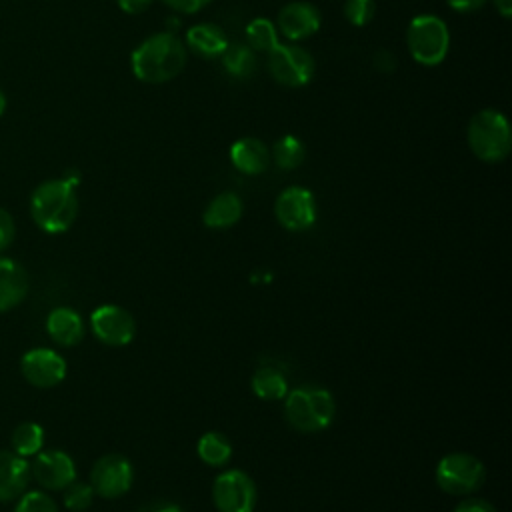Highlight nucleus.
Instances as JSON below:
<instances>
[{
    "mask_svg": "<svg viewBox=\"0 0 512 512\" xmlns=\"http://www.w3.org/2000/svg\"><path fill=\"white\" fill-rule=\"evenodd\" d=\"M78 182V172H66L62 178L46 180L34 188L30 214L38 228L48 234H62L74 224L78 216Z\"/></svg>",
    "mask_w": 512,
    "mask_h": 512,
    "instance_id": "nucleus-1",
    "label": "nucleus"
},
{
    "mask_svg": "<svg viewBox=\"0 0 512 512\" xmlns=\"http://www.w3.org/2000/svg\"><path fill=\"white\" fill-rule=\"evenodd\" d=\"M186 46L170 30L144 38L130 56L132 74L146 84H164L176 78L186 66Z\"/></svg>",
    "mask_w": 512,
    "mask_h": 512,
    "instance_id": "nucleus-2",
    "label": "nucleus"
},
{
    "mask_svg": "<svg viewBox=\"0 0 512 512\" xmlns=\"http://www.w3.org/2000/svg\"><path fill=\"white\" fill-rule=\"evenodd\" d=\"M284 416L298 432H322L336 416V402L330 390L316 384H304L288 390L284 396Z\"/></svg>",
    "mask_w": 512,
    "mask_h": 512,
    "instance_id": "nucleus-3",
    "label": "nucleus"
},
{
    "mask_svg": "<svg viewBox=\"0 0 512 512\" xmlns=\"http://www.w3.org/2000/svg\"><path fill=\"white\" fill-rule=\"evenodd\" d=\"M466 140L478 160L488 164L502 162L512 148L508 118L496 108H484L476 112L468 122Z\"/></svg>",
    "mask_w": 512,
    "mask_h": 512,
    "instance_id": "nucleus-4",
    "label": "nucleus"
},
{
    "mask_svg": "<svg viewBox=\"0 0 512 512\" xmlns=\"http://www.w3.org/2000/svg\"><path fill=\"white\" fill-rule=\"evenodd\" d=\"M406 46L422 66H438L444 62L450 50V30L446 22L436 14H418L406 28Z\"/></svg>",
    "mask_w": 512,
    "mask_h": 512,
    "instance_id": "nucleus-5",
    "label": "nucleus"
},
{
    "mask_svg": "<svg viewBox=\"0 0 512 512\" xmlns=\"http://www.w3.org/2000/svg\"><path fill=\"white\" fill-rule=\"evenodd\" d=\"M434 478L442 492L452 496H468L484 484L486 468L474 454L450 452L436 464Z\"/></svg>",
    "mask_w": 512,
    "mask_h": 512,
    "instance_id": "nucleus-6",
    "label": "nucleus"
},
{
    "mask_svg": "<svg viewBox=\"0 0 512 512\" xmlns=\"http://www.w3.org/2000/svg\"><path fill=\"white\" fill-rule=\"evenodd\" d=\"M268 72L278 84L300 88L314 78L316 62L312 54L298 44H278L268 52Z\"/></svg>",
    "mask_w": 512,
    "mask_h": 512,
    "instance_id": "nucleus-7",
    "label": "nucleus"
},
{
    "mask_svg": "<svg viewBox=\"0 0 512 512\" xmlns=\"http://www.w3.org/2000/svg\"><path fill=\"white\" fill-rule=\"evenodd\" d=\"M258 490L242 470L220 472L212 482V502L218 512H254Z\"/></svg>",
    "mask_w": 512,
    "mask_h": 512,
    "instance_id": "nucleus-8",
    "label": "nucleus"
},
{
    "mask_svg": "<svg viewBox=\"0 0 512 512\" xmlns=\"http://www.w3.org/2000/svg\"><path fill=\"white\" fill-rule=\"evenodd\" d=\"M316 198L304 186L284 188L274 202V216L288 232H304L316 222Z\"/></svg>",
    "mask_w": 512,
    "mask_h": 512,
    "instance_id": "nucleus-9",
    "label": "nucleus"
},
{
    "mask_svg": "<svg viewBox=\"0 0 512 512\" xmlns=\"http://www.w3.org/2000/svg\"><path fill=\"white\" fill-rule=\"evenodd\" d=\"M134 480V470L128 458L122 454L100 456L90 470V486L94 494L102 498L124 496Z\"/></svg>",
    "mask_w": 512,
    "mask_h": 512,
    "instance_id": "nucleus-10",
    "label": "nucleus"
},
{
    "mask_svg": "<svg viewBox=\"0 0 512 512\" xmlns=\"http://www.w3.org/2000/svg\"><path fill=\"white\" fill-rule=\"evenodd\" d=\"M90 328L94 336L108 346H126L136 336L134 316L116 304L98 306L90 316Z\"/></svg>",
    "mask_w": 512,
    "mask_h": 512,
    "instance_id": "nucleus-11",
    "label": "nucleus"
},
{
    "mask_svg": "<svg viewBox=\"0 0 512 512\" xmlns=\"http://www.w3.org/2000/svg\"><path fill=\"white\" fill-rule=\"evenodd\" d=\"M20 368L24 378L36 388H52L66 376L64 358L50 348L28 350L20 360Z\"/></svg>",
    "mask_w": 512,
    "mask_h": 512,
    "instance_id": "nucleus-12",
    "label": "nucleus"
},
{
    "mask_svg": "<svg viewBox=\"0 0 512 512\" xmlns=\"http://www.w3.org/2000/svg\"><path fill=\"white\" fill-rule=\"evenodd\" d=\"M320 24H322L320 10L308 0L288 2L280 8L276 16V30L292 42L310 38L314 32H318Z\"/></svg>",
    "mask_w": 512,
    "mask_h": 512,
    "instance_id": "nucleus-13",
    "label": "nucleus"
},
{
    "mask_svg": "<svg viewBox=\"0 0 512 512\" xmlns=\"http://www.w3.org/2000/svg\"><path fill=\"white\" fill-rule=\"evenodd\" d=\"M30 474L34 480L48 490H64L76 480L74 460L62 450L38 452L30 464Z\"/></svg>",
    "mask_w": 512,
    "mask_h": 512,
    "instance_id": "nucleus-14",
    "label": "nucleus"
},
{
    "mask_svg": "<svg viewBox=\"0 0 512 512\" xmlns=\"http://www.w3.org/2000/svg\"><path fill=\"white\" fill-rule=\"evenodd\" d=\"M230 162L238 172L246 176H258L270 166V148L254 136L238 138L230 146Z\"/></svg>",
    "mask_w": 512,
    "mask_h": 512,
    "instance_id": "nucleus-15",
    "label": "nucleus"
},
{
    "mask_svg": "<svg viewBox=\"0 0 512 512\" xmlns=\"http://www.w3.org/2000/svg\"><path fill=\"white\" fill-rule=\"evenodd\" d=\"M30 476V464L24 456L10 450H0V502L22 496Z\"/></svg>",
    "mask_w": 512,
    "mask_h": 512,
    "instance_id": "nucleus-16",
    "label": "nucleus"
},
{
    "mask_svg": "<svg viewBox=\"0 0 512 512\" xmlns=\"http://www.w3.org/2000/svg\"><path fill=\"white\" fill-rule=\"evenodd\" d=\"M228 38L218 24L200 22L186 32V50H192L200 58H218L228 46Z\"/></svg>",
    "mask_w": 512,
    "mask_h": 512,
    "instance_id": "nucleus-17",
    "label": "nucleus"
},
{
    "mask_svg": "<svg viewBox=\"0 0 512 512\" xmlns=\"http://www.w3.org/2000/svg\"><path fill=\"white\" fill-rule=\"evenodd\" d=\"M46 330H48V336L60 346H76L84 338L82 316L68 306L54 308L48 314Z\"/></svg>",
    "mask_w": 512,
    "mask_h": 512,
    "instance_id": "nucleus-18",
    "label": "nucleus"
},
{
    "mask_svg": "<svg viewBox=\"0 0 512 512\" xmlns=\"http://www.w3.org/2000/svg\"><path fill=\"white\" fill-rule=\"evenodd\" d=\"M244 212V204L236 192H220L216 194L202 212L204 226L212 230H224L234 226Z\"/></svg>",
    "mask_w": 512,
    "mask_h": 512,
    "instance_id": "nucleus-19",
    "label": "nucleus"
},
{
    "mask_svg": "<svg viewBox=\"0 0 512 512\" xmlns=\"http://www.w3.org/2000/svg\"><path fill=\"white\" fill-rule=\"evenodd\" d=\"M26 292L28 276L24 268L10 258H0V312L18 306Z\"/></svg>",
    "mask_w": 512,
    "mask_h": 512,
    "instance_id": "nucleus-20",
    "label": "nucleus"
},
{
    "mask_svg": "<svg viewBox=\"0 0 512 512\" xmlns=\"http://www.w3.org/2000/svg\"><path fill=\"white\" fill-rule=\"evenodd\" d=\"M252 392L262 400H284L288 394V382L282 370L276 366H260L250 380Z\"/></svg>",
    "mask_w": 512,
    "mask_h": 512,
    "instance_id": "nucleus-21",
    "label": "nucleus"
},
{
    "mask_svg": "<svg viewBox=\"0 0 512 512\" xmlns=\"http://www.w3.org/2000/svg\"><path fill=\"white\" fill-rule=\"evenodd\" d=\"M222 66L232 78L246 80L256 72V52L248 44H228L222 52Z\"/></svg>",
    "mask_w": 512,
    "mask_h": 512,
    "instance_id": "nucleus-22",
    "label": "nucleus"
},
{
    "mask_svg": "<svg viewBox=\"0 0 512 512\" xmlns=\"http://www.w3.org/2000/svg\"><path fill=\"white\" fill-rule=\"evenodd\" d=\"M196 452L200 460L212 468L224 466L232 456V444L222 432H206L200 436Z\"/></svg>",
    "mask_w": 512,
    "mask_h": 512,
    "instance_id": "nucleus-23",
    "label": "nucleus"
},
{
    "mask_svg": "<svg viewBox=\"0 0 512 512\" xmlns=\"http://www.w3.org/2000/svg\"><path fill=\"white\" fill-rule=\"evenodd\" d=\"M304 158H306V146L294 134H286L278 138L270 152V160H274V164L280 170H294L304 162Z\"/></svg>",
    "mask_w": 512,
    "mask_h": 512,
    "instance_id": "nucleus-24",
    "label": "nucleus"
},
{
    "mask_svg": "<svg viewBox=\"0 0 512 512\" xmlns=\"http://www.w3.org/2000/svg\"><path fill=\"white\" fill-rule=\"evenodd\" d=\"M246 42L254 52H270L274 50L278 42V30L276 24L268 18H254L246 26Z\"/></svg>",
    "mask_w": 512,
    "mask_h": 512,
    "instance_id": "nucleus-25",
    "label": "nucleus"
},
{
    "mask_svg": "<svg viewBox=\"0 0 512 512\" xmlns=\"http://www.w3.org/2000/svg\"><path fill=\"white\" fill-rule=\"evenodd\" d=\"M44 444V430L36 422H22L12 432V452L18 456H36Z\"/></svg>",
    "mask_w": 512,
    "mask_h": 512,
    "instance_id": "nucleus-26",
    "label": "nucleus"
},
{
    "mask_svg": "<svg viewBox=\"0 0 512 512\" xmlns=\"http://www.w3.org/2000/svg\"><path fill=\"white\" fill-rule=\"evenodd\" d=\"M94 498V490L90 484L86 482H72L64 488V506L72 512H82L86 508H90Z\"/></svg>",
    "mask_w": 512,
    "mask_h": 512,
    "instance_id": "nucleus-27",
    "label": "nucleus"
},
{
    "mask_svg": "<svg viewBox=\"0 0 512 512\" xmlns=\"http://www.w3.org/2000/svg\"><path fill=\"white\" fill-rule=\"evenodd\" d=\"M344 18L352 26H366L372 22L376 14V2L374 0H346L344 2Z\"/></svg>",
    "mask_w": 512,
    "mask_h": 512,
    "instance_id": "nucleus-28",
    "label": "nucleus"
},
{
    "mask_svg": "<svg viewBox=\"0 0 512 512\" xmlns=\"http://www.w3.org/2000/svg\"><path fill=\"white\" fill-rule=\"evenodd\" d=\"M14 512H58V508L48 494L40 490H32L20 496Z\"/></svg>",
    "mask_w": 512,
    "mask_h": 512,
    "instance_id": "nucleus-29",
    "label": "nucleus"
},
{
    "mask_svg": "<svg viewBox=\"0 0 512 512\" xmlns=\"http://www.w3.org/2000/svg\"><path fill=\"white\" fill-rule=\"evenodd\" d=\"M14 234H16V226L12 216L4 208H0V252L12 244Z\"/></svg>",
    "mask_w": 512,
    "mask_h": 512,
    "instance_id": "nucleus-30",
    "label": "nucleus"
},
{
    "mask_svg": "<svg viewBox=\"0 0 512 512\" xmlns=\"http://www.w3.org/2000/svg\"><path fill=\"white\" fill-rule=\"evenodd\" d=\"M168 8L180 14H196L202 8H206L212 0H162Z\"/></svg>",
    "mask_w": 512,
    "mask_h": 512,
    "instance_id": "nucleus-31",
    "label": "nucleus"
},
{
    "mask_svg": "<svg viewBox=\"0 0 512 512\" xmlns=\"http://www.w3.org/2000/svg\"><path fill=\"white\" fill-rule=\"evenodd\" d=\"M372 64H374V68H376L378 72L388 74V72H392V70L396 68V58H394V54H392L390 50L380 48V50H376V52H374V56H372Z\"/></svg>",
    "mask_w": 512,
    "mask_h": 512,
    "instance_id": "nucleus-32",
    "label": "nucleus"
},
{
    "mask_svg": "<svg viewBox=\"0 0 512 512\" xmlns=\"http://www.w3.org/2000/svg\"><path fill=\"white\" fill-rule=\"evenodd\" d=\"M454 512H496V508L484 498H466L454 508Z\"/></svg>",
    "mask_w": 512,
    "mask_h": 512,
    "instance_id": "nucleus-33",
    "label": "nucleus"
},
{
    "mask_svg": "<svg viewBox=\"0 0 512 512\" xmlns=\"http://www.w3.org/2000/svg\"><path fill=\"white\" fill-rule=\"evenodd\" d=\"M488 0H446V4L460 14H468V12H476L480 10Z\"/></svg>",
    "mask_w": 512,
    "mask_h": 512,
    "instance_id": "nucleus-34",
    "label": "nucleus"
},
{
    "mask_svg": "<svg viewBox=\"0 0 512 512\" xmlns=\"http://www.w3.org/2000/svg\"><path fill=\"white\" fill-rule=\"evenodd\" d=\"M116 2L122 12L136 16V14H142L144 10H148L154 0H116Z\"/></svg>",
    "mask_w": 512,
    "mask_h": 512,
    "instance_id": "nucleus-35",
    "label": "nucleus"
},
{
    "mask_svg": "<svg viewBox=\"0 0 512 512\" xmlns=\"http://www.w3.org/2000/svg\"><path fill=\"white\" fill-rule=\"evenodd\" d=\"M138 512H184V510L174 502H152V504L140 508Z\"/></svg>",
    "mask_w": 512,
    "mask_h": 512,
    "instance_id": "nucleus-36",
    "label": "nucleus"
},
{
    "mask_svg": "<svg viewBox=\"0 0 512 512\" xmlns=\"http://www.w3.org/2000/svg\"><path fill=\"white\" fill-rule=\"evenodd\" d=\"M492 2H494L496 10H498V14L502 18H510L512 16V0H492Z\"/></svg>",
    "mask_w": 512,
    "mask_h": 512,
    "instance_id": "nucleus-37",
    "label": "nucleus"
},
{
    "mask_svg": "<svg viewBox=\"0 0 512 512\" xmlns=\"http://www.w3.org/2000/svg\"><path fill=\"white\" fill-rule=\"evenodd\" d=\"M4 110H6V94H4L2 88H0V116L4 114Z\"/></svg>",
    "mask_w": 512,
    "mask_h": 512,
    "instance_id": "nucleus-38",
    "label": "nucleus"
}]
</instances>
